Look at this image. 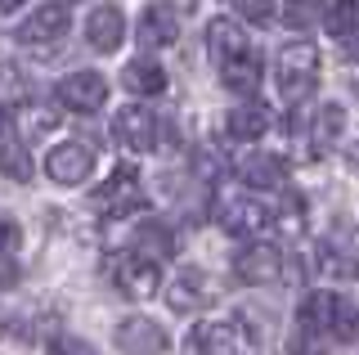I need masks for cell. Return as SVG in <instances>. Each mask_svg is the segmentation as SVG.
<instances>
[{"mask_svg":"<svg viewBox=\"0 0 359 355\" xmlns=\"http://www.w3.org/2000/svg\"><path fill=\"white\" fill-rule=\"evenodd\" d=\"M359 333V310H351L332 293H310L297 310V333L287 342V355H328L332 342Z\"/></svg>","mask_w":359,"mask_h":355,"instance_id":"obj_1","label":"cell"},{"mask_svg":"<svg viewBox=\"0 0 359 355\" xmlns=\"http://www.w3.org/2000/svg\"><path fill=\"white\" fill-rule=\"evenodd\" d=\"M319 86V50L310 41H297V46H283L278 54V91H283L287 104H306Z\"/></svg>","mask_w":359,"mask_h":355,"instance_id":"obj_2","label":"cell"},{"mask_svg":"<svg viewBox=\"0 0 359 355\" xmlns=\"http://www.w3.org/2000/svg\"><path fill=\"white\" fill-rule=\"evenodd\" d=\"M104 274H108V283L117 288L121 297H130V302H144V297H153L157 293V261L153 257H144V252H117V257H108L104 261Z\"/></svg>","mask_w":359,"mask_h":355,"instance_id":"obj_3","label":"cell"},{"mask_svg":"<svg viewBox=\"0 0 359 355\" xmlns=\"http://www.w3.org/2000/svg\"><path fill=\"white\" fill-rule=\"evenodd\" d=\"M319 265L332 279H359V229L351 220H332L319 239Z\"/></svg>","mask_w":359,"mask_h":355,"instance_id":"obj_4","label":"cell"},{"mask_svg":"<svg viewBox=\"0 0 359 355\" xmlns=\"http://www.w3.org/2000/svg\"><path fill=\"white\" fill-rule=\"evenodd\" d=\"M90 203H95L108 220H121V216L140 212V207H144L140 171H135V166H117V171L108 175V185H99V189H95V198H90Z\"/></svg>","mask_w":359,"mask_h":355,"instance_id":"obj_5","label":"cell"},{"mask_svg":"<svg viewBox=\"0 0 359 355\" xmlns=\"http://www.w3.org/2000/svg\"><path fill=\"white\" fill-rule=\"evenodd\" d=\"M243 328L247 319H207V324H198L194 333H189V355H233L243 347Z\"/></svg>","mask_w":359,"mask_h":355,"instance_id":"obj_6","label":"cell"},{"mask_svg":"<svg viewBox=\"0 0 359 355\" xmlns=\"http://www.w3.org/2000/svg\"><path fill=\"white\" fill-rule=\"evenodd\" d=\"M112 135L126 153H153L157 149V117L144 104H130L112 117Z\"/></svg>","mask_w":359,"mask_h":355,"instance_id":"obj_7","label":"cell"},{"mask_svg":"<svg viewBox=\"0 0 359 355\" xmlns=\"http://www.w3.org/2000/svg\"><path fill=\"white\" fill-rule=\"evenodd\" d=\"M45 171H50L54 185H81L86 175L95 171V153H90V144H81V140L54 144V149L45 153Z\"/></svg>","mask_w":359,"mask_h":355,"instance_id":"obj_8","label":"cell"},{"mask_svg":"<svg viewBox=\"0 0 359 355\" xmlns=\"http://www.w3.org/2000/svg\"><path fill=\"white\" fill-rule=\"evenodd\" d=\"M166 302H171L175 315H198V310H207L216 302V288H211V279L198 265H184V270L175 274V283L166 288Z\"/></svg>","mask_w":359,"mask_h":355,"instance_id":"obj_9","label":"cell"},{"mask_svg":"<svg viewBox=\"0 0 359 355\" xmlns=\"http://www.w3.org/2000/svg\"><path fill=\"white\" fill-rule=\"evenodd\" d=\"M269 220H274V212L265 203H256V198H224L220 203V225L233 239H256Z\"/></svg>","mask_w":359,"mask_h":355,"instance_id":"obj_10","label":"cell"},{"mask_svg":"<svg viewBox=\"0 0 359 355\" xmlns=\"http://www.w3.org/2000/svg\"><path fill=\"white\" fill-rule=\"evenodd\" d=\"M117 347H121V355H162L171 342H166V328L157 319L130 315L117 324Z\"/></svg>","mask_w":359,"mask_h":355,"instance_id":"obj_11","label":"cell"},{"mask_svg":"<svg viewBox=\"0 0 359 355\" xmlns=\"http://www.w3.org/2000/svg\"><path fill=\"white\" fill-rule=\"evenodd\" d=\"M108 99V81L99 72H72L59 81V104L72 113H99Z\"/></svg>","mask_w":359,"mask_h":355,"instance_id":"obj_12","label":"cell"},{"mask_svg":"<svg viewBox=\"0 0 359 355\" xmlns=\"http://www.w3.org/2000/svg\"><path fill=\"white\" fill-rule=\"evenodd\" d=\"M278 270H283V257H278L274 243H247L238 257H233V274L243 283H274Z\"/></svg>","mask_w":359,"mask_h":355,"instance_id":"obj_13","label":"cell"},{"mask_svg":"<svg viewBox=\"0 0 359 355\" xmlns=\"http://www.w3.org/2000/svg\"><path fill=\"white\" fill-rule=\"evenodd\" d=\"M67 23H72V14H67V5H41L36 14L27 18V23L18 27V41L22 46H50V41H59L63 32H67Z\"/></svg>","mask_w":359,"mask_h":355,"instance_id":"obj_14","label":"cell"},{"mask_svg":"<svg viewBox=\"0 0 359 355\" xmlns=\"http://www.w3.org/2000/svg\"><path fill=\"white\" fill-rule=\"evenodd\" d=\"M180 36V14L171 5H149L140 14V46L144 50H162V46H175Z\"/></svg>","mask_w":359,"mask_h":355,"instance_id":"obj_15","label":"cell"},{"mask_svg":"<svg viewBox=\"0 0 359 355\" xmlns=\"http://www.w3.org/2000/svg\"><path fill=\"white\" fill-rule=\"evenodd\" d=\"M121 36H126V14H121L117 5H99L95 14H90V23H86V41L99 54H112L121 46Z\"/></svg>","mask_w":359,"mask_h":355,"instance_id":"obj_16","label":"cell"},{"mask_svg":"<svg viewBox=\"0 0 359 355\" xmlns=\"http://www.w3.org/2000/svg\"><path fill=\"white\" fill-rule=\"evenodd\" d=\"M243 185L247 189H283L287 185V162L274 158V153H252L243 166H238Z\"/></svg>","mask_w":359,"mask_h":355,"instance_id":"obj_17","label":"cell"},{"mask_svg":"<svg viewBox=\"0 0 359 355\" xmlns=\"http://www.w3.org/2000/svg\"><path fill=\"white\" fill-rule=\"evenodd\" d=\"M207 50H211L216 63H229V59H238V54H247L252 46H247V32L233 23V18H216V23L207 27Z\"/></svg>","mask_w":359,"mask_h":355,"instance_id":"obj_18","label":"cell"},{"mask_svg":"<svg viewBox=\"0 0 359 355\" xmlns=\"http://www.w3.org/2000/svg\"><path fill=\"white\" fill-rule=\"evenodd\" d=\"M220 81H224V91H233V95H256L261 91V59H256V50L220 63Z\"/></svg>","mask_w":359,"mask_h":355,"instance_id":"obj_19","label":"cell"},{"mask_svg":"<svg viewBox=\"0 0 359 355\" xmlns=\"http://www.w3.org/2000/svg\"><path fill=\"white\" fill-rule=\"evenodd\" d=\"M224 130H229L233 140H261L269 130V108L256 104V99H247V104H238L229 117H224Z\"/></svg>","mask_w":359,"mask_h":355,"instance_id":"obj_20","label":"cell"},{"mask_svg":"<svg viewBox=\"0 0 359 355\" xmlns=\"http://www.w3.org/2000/svg\"><path fill=\"white\" fill-rule=\"evenodd\" d=\"M121 81H126L130 95H162L166 91V72H162V63H157V59H135V63H126Z\"/></svg>","mask_w":359,"mask_h":355,"instance_id":"obj_21","label":"cell"},{"mask_svg":"<svg viewBox=\"0 0 359 355\" xmlns=\"http://www.w3.org/2000/svg\"><path fill=\"white\" fill-rule=\"evenodd\" d=\"M341 126H346V113L337 104L319 108V117H314V126H310V158H323L337 144V135H341Z\"/></svg>","mask_w":359,"mask_h":355,"instance_id":"obj_22","label":"cell"},{"mask_svg":"<svg viewBox=\"0 0 359 355\" xmlns=\"http://www.w3.org/2000/svg\"><path fill=\"white\" fill-rule=\"evenodd\" d=\"M135 252H144V257H153V261H166V257L175 252L171 229H166L162 220H144L140 234H135Z\"/></svg>","mask_w":359,"mask_h":355,"instance_id":"obj_23","label":"cell"},{"mask_svg":"<svg viewBox=\"0 0 359 355\" xmlns=\"http://www.w3.org/2000/svg\"><path fill=\"white\" fill-rule=\"evenodd\" d=\"M323 18H328V5H323V0H287L283 5V23L292 32H310V27H319Z\"/></svg>","mask_w":359,"mask_h":355,"instance_id":"obj_24","label":"cell"},{"mask_svg":"<svg viewBox=\"0 0 359 355\" xmlns=\"http://www.w3.org/2000/svg\"><path fill=\"white\" fill-rule=\"evenodd\" d=\"M323 27L341 41H355L359 36V0H337L328 9V18H323Z\"/></svg>","mask_w":359,"mask_h":355,"instance_id":"obj_25","label":"cell"},{"mask_svg":"<svg viewBox=\"0 0 359 355\" xmlns=\"http://www.w3.org/2000/svg\"><path fill=\"white\" fill-rule=\"evenodd\" d=\"M0 171H5L9 180H27V175H32V162H27V153H22L18 144L0 140Z\"/></svg>","mask_w":359,"mask_h":355,"instance_id":"obj_26","label":"cell"},{"mask_svg":"<svg viewBox=\"0 0 359 355\" xmlns=\"http://www.w3.org/2000/svg\"><path fill=\"white\" fill-rule=\"evenodd\" d=\"M233 9H238L247 23H261V27L274 18V0H233Z\"/></svg>","mask_w":359,"mask_h":355,"instance_id":"obj_27","label":"cell"},{"mask_svg":"<svg viewBox=\"0 0 359 355\" xmlns=\"http://www.w3.org/2000/svg\"><path fill=\"white\" fill-rule=\"evenodd\" d=\"M18 239H22V229H18V220L14 216H5L0 212V257H9V252L18 248Z\"/></svg>","mask_w":359,"mask_h":355,"instance_id":"obj_28","label":"cell"},{"mask_svg":"<svg viewBox=\"0 0 359 355\" xmlns=\"http://www.w3.org/2000/svg\"><path fill=\"white\" fill-rule=\"evenodd\" d=\"M45 355H95V347H90V342H81V337H59Z\"/></svg>","mask_w":359,"mask_h":355,"instance_id":"obj_29","label":"cell"},{"mask_svg":"<svg viewBox=\"0 0 359 355\" xmlns=\"http://www.w3.org/2000/svg\"><path fill=\"white\" fill-rule=\"evenodd\" d=\"M18 283V265L9 257H0V288H14Z\"/></svg>","mask_w":359,"mask_h":355,"instance_id":"obj_30","label":"cell"},{"mask_svg":"<svg viewBox=\"0 0 359 355\" xmlns=\"http://www.w3.org/2000/svg\"><path fill=\"white\" fill-rule=\"evenodd\" d=\"M9 121H14V117H9V104H0V140L9 135Z\"/></svg>","mask_w":359,"mask_h":355,"instance_id":"obj_31","label":"cell"},{"mask_svg":"<svg viewBox=\"0 0 359 355\" xmlns=\"http://www.w3.org/2000/svg\"><path fill=\"white\" fill-rule=\"evenodd\" d=\"M351 166H355V171H359V144H355V149H351Z\"/></svg>","mask_w":359,"mask_h":355,"instance_id":"obj_32","label":"cell"},{"mask_svg":"<svg viewBox=\"0 0 359 355\" xmlns=\"http://www.w3.org/2000/svg\"><path fill=\"white\" fill-rule=\"evenodd\" d=\"M22 5V0H0V9H18Z\"/></svg>","mask_w":359,"mask_h":355,"instance_id":"obj_33","label":"cell"},{"mask_svg":"<svg viewBox=\"0 0 359 355\" xmlns=\"http://www.w3.org/2000/svg\"><path fill=\"white\" fill-rule=\"evenodd\" d=\"M351 59H359V36H355V46H351Z\"/></svg>","mask_w":359,"mask_h":355,"instance_id":"obj_34","label":"cell"}]
</instances>
